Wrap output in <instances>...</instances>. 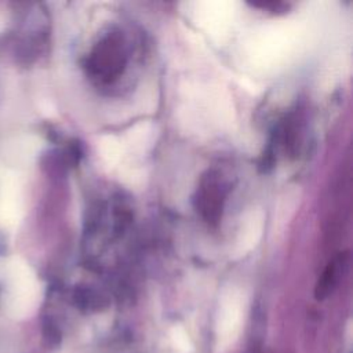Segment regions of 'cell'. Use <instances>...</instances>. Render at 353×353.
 Returning a JSON list of instances; mask_svg holds the SVG:
<instances>
[{"mask_svg": "<svg viewBox=\"0 0 353 353\" xmlns=\"http://www.w3.org/2000/svg\"><path fill=\"white\" fill-rule=\"evenodd\" d=\"M346 259H347V254H339L324 270V273L321 274L317 287H316V296L319 299H323L324 296H327L334 287L338 284L339 277L342 276L343 268L346 266Z\"/></svg>", "mask_w": 353, "mask_h": 353, "instance_id": "obj_4", "label": "cell"}, {"mask_svg": "<svg viewBox=\"0 0 353 353\" xmlns=\"http://www.w3.org/2000/svg\"><path fill=\"white\" fill-rule=\"evenodd\" d=\"M225 200V188L219 181V176L210 172L200 182L196 208L208 223H218L221 219Z\"/></svg>", "mask_w": 353, "mask_h": 353, "instance_id": "obj_2", "label": "cell"}, {"mask_svg": "<svg viewBox=\"0 0 353 353\" xmlns=\"http://www.w3.org/2000/svg\"><path fill=\"white\" fill-rule=\"evenodd\" d=\"M18 182L10 168L0 165V228H11L19 218Z\"/></svg>", "mask_w": 353, "mask_h": 353, "instance_id": "obj_3", "label": "cell"}, {"mask_svg": "<svg viewBox=\"0 0 353 353\" xmlns=\"http://www.w3.org/2000/svg\"><path fill=\"white\" fill-rule=\"evenodd\" d=\"M127 63L123 36L117 33L108 34L94 48L90 57V70L94 79L109 83L117 79Z\"/></svg>", "mask_w": 353, "mask_h": 353, "instance_id": "obj_1", "label": "cell"}, {"mask_svg": "<svg viewBox=\"0 0 353 353\" xmlns=\"http://www.w3.org/2000/svg\"><path fill=\"white\" fill-rule=\"evenodd\" d=\"M4 25H6V14L0 10V30L4 29Z\"/></svg>", "mask_w": 353, "mask_h": 353, "instance_id": "obj_5", "label": "cell"}]
</instances>
